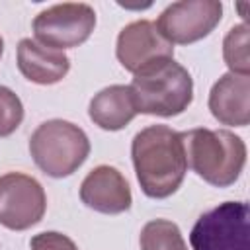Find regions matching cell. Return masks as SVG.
I'll return each mask as SVG.
<instances>
[{"instance_id":"10","label":"cell","mask_w":250,"mask_h":250,"mask_svg":"<svg viewBox=\"0 0 250 250\" xmlns=\"http://www.w3.org/2000/svg\"><path fill=\"white\" fill-rule=\"evenodd\" d=\"M80 199L86 207L104 213L119 215L131 209L133 197L125 176L107 164L96 166L80 184Z\"/></svg>"},{"instance_id":"12","label":"cell","mask_w":250,"mask_h":250,"mask_svg":"<svg viewBox=\"0 0 250 250\" xmlns=\"http://www.w3.org/2000/svg\"><path fill=\"white\" fill-rule=\"evenodd\" d=\"M18 68L29 82L49 86L61 82L68 74L70 59L64 51L45 47L31 37H23L18 43Z\"/></svg>"},{"instance_id":"13","label":"cell","mask_w":250,"mask_h":250,"mask_svg":"<svg viewBox=\"0 0 250 250\" xmlns=\"http://www.w3.org/2000/svg\"><path fill=\"white\" fill-rule=\"evenodd\" d=\"M137 113L133 92L123 84H113L100 90L88 105L90 119L104 131H119L127 127Z\"/></svg>"},{"instance_id":"14","label":"cell","mask_w":250,"mask_h":250,"mask_svg":"<svg viewBox=\"0 0 250 250\" xmlns=\"http://www.w3.org/2000/svg\"><path fill=\"white\" fill-rule=\"evenodd\" d=\"M139 244L141 250H188L180 227L168 219L148 221L141 229Z\"/></svg>"},{"instance_id":"2","label":"cell","mask_w":250,"mask_h":250,"mask_svg":"<svg viewBox=\"0 0 250 250\" xmlns=\"http://www.w3.org/2000/svg\"><path fill=\"white\" fill-rule=\"evenodd\" d=\"M188 168L215 188L232 186L246 164L244 141L227 129L197 127L180 133Z\"/></svg>"},{"instance_id":"3","label":"cell","mask_w":250,"mask_h":250,"mask_svg":"<svg viewBox=\"0 0 250 250\" xmlns=\"http://www.w3.org/2000/svg\"><path fill=\"white\" fill-rule=\"evenodd\" d=\"M139 113L174 117L193 100V80L188 68L174 59L154 61L133 74L129 84Z\"/></svg>"},{"instance_id":"7","label":"cell","mask_w":250,"mask_h":250,"mask_svg":"<svg viewBox=\"0 0 250 250\" xmlns=\"http://www.w3.org/2000/svg\"><path fill=\"white\" fill-rule=\"evenodd\" d=\"M47 209L43 186L27 174L8 172L0 176V225L10 230L35 227Z\"/></svg>"},{"instance_id":"4","label":"cell","mask_w":250,"mask_h":250,"mask_svg":"<svg viewBox=\"0 0 250 250\" xmlns=\"http://www.w3.org/2000/svg\"><path fill=\"white\" fill-rule=\"evenodd\" d=\"M29 154L43 174L66 178L86 162L90 141L78 125L64 119H49L31 133Z\"/></svg>"},{"instance_id":"17","label":"cell","mask_w":250,"mask_h":250,"mask_svg":"<svg viewBox=\"0 0 250 250\" xmlns=\"http://www.w3.org/2000/svg\"><path fill=\"white\" fill-rule=\"evenodd\" d=\"M31 250H78L76 244L72 242V238H68L62 232L57 230H47V232H39L29 240Z\"/></svg>"},{"instance_id":"6","label":"cell","mask_w":250,"mask_h":250,"mask_svg":"<svg viewBox=\"0 0 250 250\" xmlns=\"http://www.w3.org/2000/svg\"><path fill=\"white\" fill-rule=\"evenodd\" d=\"M96 27V12L84 2H62L41 10L33 20L35 41L57 49H72L82 45Z\"/></svg>"},{"instance_id":"5","label":"cell","mask_w":250,"mask_h":250,"mask_svg":"<svg viewBox=\"0 0 250 250\" xmlns=\"http://www.w3.org/2000/svg\"><path fill=\"white\" fill-rule=\"evenodd\" d=\"M246 201H225L203 213L191 232V250H250Z\"/></svg>"},{"instance_id":"11","label":"cell","mask_w":250,"mask_h":250,"mask_svg":"<svg viewBox=\"0 0 250 250\" xmlns=\"http://www.w3.org/2000/svg\"><path fill=\"white\" fill-rule=\"evenodd\" d=\"M211 115L230 127H246L250 123V76L227 72L209 92Z\"/></svg>"},{"instance_id":"1","label":"cell","mask_w":250,"mask_h":250,"mask_svg":"<svg viewBox=\"0 0 250 250\" xmlns=\"http://www.w3.org/2000/svg\"><path fill=\"white\" fill-rule=\"evenodd\" d=\"M137 180L146 197L164 199L182 186L188 162L182 135L168 125H148L131 143Z\"/></svg>"},{"instance_id":"8","label":"cell","mask_w":250,"mask_h":250,"mask_svg":"<svg viewBox=\"0 0 250 250\" xmlns=\"http://www.w3.org/2000/svg\"><path fill=\"white\" fill-rule=\"evenodd\" d=\"M223 18L219 0H180L170 4L154 21L172 45H189L207 37Z\"/></svg>"},{"instance_id":"16","label":"cell","mask_w":250,"mask_h":250,"mask_svg":"<svg viewBox=\"0 0 250 250\" xmlns=\"http://www.w3.org/2000/svg\"><path fill=\"white\" fill-rule=\"evenodd\" d=\"M23 121V104L10 88L0 86V139L10 137Z\"/></svg>"},{"instance_id":"9","label":"cell","mask_w":250,"mask_h":250,"mask_svg":"<svg viewBox=\"0 0 250 250\" xmlns=\"http://www.w3.org/2000/svg\"><path fill=\"white\" fill-rule=\"evenodd\" d=\"M115 55L121 66L135 74L154 61L174 59V45L164 39L154 21L137 20L119 31Z\"/></svg>"},{"instance_id":"18","label":"cell","mask_w":250,"mask_h":250,"mask_svg":"<svg viewBox=\"0 0 250 250\" xmlns=\"http://www.w3.org/2000/svg\"><path fill=\"white\" fill-rule=\"evenodd\" d=\"M2 53H4V39H2V35H0V57H2Z\"/></svg>"},{"instance_id":"15","label":"cell","mask_w":250,"mask_h":250,"mask_svg":"<svg viewBox=\"0 0 250 250\" xmlns=\"http://www.w3.org/2000/svg\"><path fill=\"white\" fill-rule=\"evenodd\" d=\"M223 59L230 72L250 76V55H248V25L240 23L229 29L223 41Z\"/></svg>"}]
</instances>
